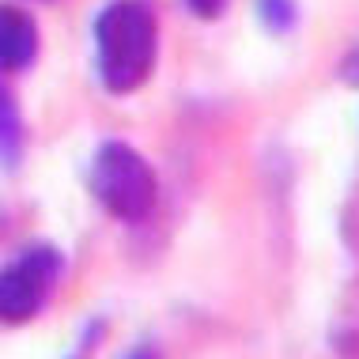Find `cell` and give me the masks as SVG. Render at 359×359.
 I'll return each instance as SVG.
<instances>
[{"label": "cell", "mask_w": 359, "mask_h": 359, "mask_svg": "<svg viewBox=\"0 0 359 359\" xmlns=\"http://www.w3.org/2000/svg\"><path fill=\"white\" fill-rule=\"evenodd\" d=\"M87 186L91 197L121 223H144L159 208V174L125 140H106L95 148Z\"/></svg>", "instance_id": "obj_2"}, {"label": "cell", "mask_w": 359, "mask_h": 359, "mask_svg": "<svg viewBox=\"0 0 359 359\" xmlns=\"http://www.w3.org/2000/svg\"><path fill=\"white\" fill-rule=\"evenodd\" d=\"M95 65L110 95H133L151 80L159 61V15L151 0H110L91 23Z\"/></svg>", "instance_id": "obj_1"}, {"label": "cell", "mask_w": 359, "mask_h": 359, "mask_svg": "<svg viewBox=\"0 0 359 359\" xmlns=\"http://www.w3.org/2000/svg\"><path fill=\"white\" fill-rule=\"evenodd\" d=\"M38 57V23L31 12L0 0V72H23Z\"/></svg>", "instance_id": "obj_4"}, {"label": "cell", "mask_w": 359, "mask_h": 359, "mask_svg": "<svg viewBox=\"0 0 359 359\" xmlns=\"http://www.w3.org/2000/svg\"><path fill=\"white\" fill-rule=\"evenodd\" d=\"M341 80H348L352 87H359V50L348 53L344 61H341Z\"/></svg>", "instance_id": "obj_8"}, {"label": "cell", "mask_w": 359, "mask_h": 359, "mask_svg": "<svg viewBox=\"0 0 359 359\" xmlns=\"http://www.w3.org/2000/svg\"><path fill=\"white\" fill-rule=\"evenodd\" d=\"M72 359H83V352H80V355H72Z\"/></svg>", "instance_id": "obj_10"}, {"label": "cell", "mask_w": 359, "mask_h": 359, "mask_svg": "<svg viewBox=\"0 0 359 359\" xmlns=\"http://www.w3.org/2000/svg\"><path fill=\"white\" fill-rule=\"evenodd\" d=\"M23 151H27V125H23V114H19L12 91H8L4 76H0V167L19 170Z\"/></svg>", "instance_id": "obj_5"}, {"label": "cell", "mask_w": 359, "mask_h": 359, "mask_svg": "<svg viewBox=\"0 0 359 359\" xmlns=\"http://www.w3.org/2000/svg\"><path fill=\"white\" fill-rule=\"evenodd\" d=\"M257 15L269 31L287 34L291 27L299 23V4L295 0H257Z\"/></svg>", "instance_id": "obj_6"}, {"label": "cell", "mask_w": 359, "mask_h": 359, "mask_svg": "<svg viewBox=\"0 0 359 359\" xmlns=\"http://www.w3.org/2000/svg\"><path fill=\"white\" fill-rule=\"evenodd\" d=\"M182 4H186L197 19H219L223 12H227L231 0H182Z\"/></svg>", "instance_id": "obj_7"}, {"label": "cell", "mask_w": 359, "mask_h": 359, "mask_svg": "<svg viewBox=\"0 0 359 359\" xmlns=\"http://www.w3.org/2000/svg\"><path fill=\"white\" fill-rule=\"evenodd\" d=\"M118 359H163V352H159L151 341H144V344H137V348H129V352H121Z\"/></svg>", "instance_id": "obj_9"}, {"label": "cell", "mask_w": 359, "mask_h": 359, "mask_svg": "<svg viewBox=\"0 0 359 359\" xmlns=\"http://www.w3.org/2000/svg\"><path fill=\"white\" fill-rule=\"evenodd\" d=\"M69 261L53 242H34L0 265V325H27L50 306Z\"/></svg>", "instance_id": "obj_3"}]
</instances>
